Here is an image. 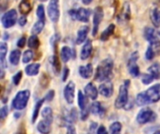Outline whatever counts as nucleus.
<instances>
[{"label": "nucleus", "instance_id": "nucleus-5", "mask_svg": "<svg viewBox=\"0 0 160 134\" xmlns=\"http://www.w3.org/2000/svg\"><path fill=\"white\" fill-rule=\"evenodd\" d=\"M17 20V11L15 9H10L7 11L1 17V22L4 28H10L16 23Z\"/></svg>", "mask_w": 160, "mask_h": 134}, {"label": "nucleus", "instance_id": "nucleus-50", "mask_svg": "<svg viewBox=\"0 0 160 134\" xmlns=\"http://www.w3.org/2000/svg\"><path fill=\"white\" fill-rule=\"evenodd\" d=\"M67 134H76V130H75V128L72 125H68V126Z\"/></svg>", "mask_w": 160, "mask_h": 134}, {"label": "nucleus", "instance_id": "nucleus-28", "mask_svg": "<svg viewBox=\"0 0 160 134\" xmlns=\"http://www.w3.org/2000/svg\"><path fill=\"white\" fill-rule=\"evenodd\" d=\"M151 21L156 27L160 26V9L154 8L151 12Z\"/></svg>", "mask_w": 160, "mask_h": 134}, {"label": "nucleus", "instance_id": "nucleus-14", "mask_svg": "<svg viewBox=\"0 0 160 134\" xmlns=\"http://www.w3.org/2000/svg\"><path fill=\"white\" fill-rule=\"evenodd\" d=\"M8 52V46L2 42L0 44V62H1V78L4 77V68L6 67V55Z\"/></svg>", "mask_w": 160, "mask_h": 134}, {"label": "nucleus", "instance_id": "nucleus-35", "mask_svg": "<svg viewBox=\"0 0 160 134\" xmlns=\"http://www.w3.org/2000/svg\"><path fill=\"white\" fill-rule=\"evenodd\" d=\"M121 131H122V124L120 122H114L110 127L111 134H120Z\"/></svg>", "mask_w": 160, "mask_h": 134}, {"label": "nucleus", "instance_id": "nucleus-36", "mask_svg": "<svg viewBox=\"0 0 160 134\" xmlns=\"http://www.w3.org/2000/svg\"><path fill=\"white\" fill-rule=\"evenodd\" d=\"M33 57H34V53L32 50L28 49L26 51H24L23 55H22V62L23 63H28L30 62V61L33 60Z\"/></svg>", "mask_w": 160, "mask_h": 134}, {"label": "nucleus", "instance_id": "nucleus-40", "mask_svg": "<svg viewBox=\"0 0 160 134\" xmlns=\"http://www.w3.org/2000/svg\"><path fill=\"white\" fill-rule=\"evenodd\" d=\"M154 49L155 48L152 45H150L148 47V49L146 50V53H145V57H146L147 60H152L155 57V49Z\"/></svg>", "mask_w": 160, "mask_h": 134}, {"label": "nucleus", "instance_id": "nucleus-11", "mask_svg": "<svg viewBox=\"0 0 160 134\" xmlns=\"http://www.w3.org/2000/svg\"><path fill=\"white\" fill-rule=\"evenodd\" d=\"M144 37L147 41L150 42V44L154 47V48H158L160 46V41L158 37L156 35L155 29L151 28V27H146L144 30Z\"/></svg>", "mask_w": 160, "mask_h": 134}, {"label": "nucleus", "instance_id": "nucleus-45", "mask_svg": "<svg viewBox=\"0 0 160 134\" xmlns=\"http://www.w3.org/2000/svg\"><path fill=\"white\" fill-rule=\"evenodd\" d=\"M53 97H54V90H50L47 94H46V96H45V101H47V102H51L52 99H53Z\"/></svg>", "mask_w": 160, "mask_h": 134}, {"label": "nucleus", "instance_id": "nucleus-53", "mask_svg": "<svg viewBox=\"0 0 160 134\" xmlns=\"http://www.w3.org/2000/svg\"><path fill=\"white\" fill-rule=\"evenodd\" d=\"M154 134H160V131H158V132H156Z\"/></svg>", "mask_w": 160, "mask_h": 134}, {"label": "nucleus", "instance_id": "nucleus-6", "mask_svg": "<svg viewBox=\"0 0 160 134\" xmlns=\"http://www.w3.org/2000/svg\"><path fill=\"white\" fill-rule=\"evenodd\" d=\"M48 15L50 20L52 22H57L60 17V10H59V1L58 0H50L48 5Z\"/></svg>", "mask_w": 160, "mask_h": 134}, {"label": "nucleus", "instance_id": "nucleus-44", "mask_svg": "<svg viewBox=\"0 0 160 134\" xmlns=\"http://www.w3.org/2000/svg\"><path fill=\"white\" fill-rule=\"evenodd\" d=\"M8 115V107L7 105H4L0 109V117H1V119H5V118Z\"/></svg>", "mask_w": 160, "mask_h": 134}, {"label": "nucleus", "instance_id": "nucleus-49", "mask_svg": "<svg viewBox=\"0 0 160 134\" xmlns=\"http://www.w3.org/2000/svg\"><path fill=\"white\" fill-rule=\"evenodd\" d=\"M26 21H27V20H26L25 15H22V16L19 19V25H20V26H24V25L26 24Z\"/></svg>", "mask_w": 160, "mask_h": 134}, {"label": "nucleus", "instance_id": "nucleus-16", "mask_svg": "<svg viewBox=\"0 0 160 134\" xmlns=\"http://www.w3.org/2000/svg\"><path fill=\"white\" fill-rule=\"evenodd\" d=\"M92 49H93L92 41H91V40H87V41L84 43V45L82 46V50H81V59H82V61L88 59L89 56L91 55Z\"/></svg>", "mask_w": 160, "mask_h": 134}, {"label": "nucleus", "instance_id": "nucleus-10", "mask_svg": "<svg viewBox=\"0 0 160 134\" xmlns=\"http://www.w3.org/2000/svg\"><path fill=\"white\" fill-rule=\"evenodd\" d=\"M146 96L150 104H155L160 101V84H157L149 88L146 91Z\"/></svg>", "mask_w": 160, "mask_h": 134}, {"label": "nucleus", "instance_id": "nucleus-17", "mask_svg": "<svg viewBox=\"0 0 160 134\" xmlns=\"http://www.w3.org/2000/svg\"><path fill=\"white\" fill-rule=\"evenodd\" d=\"M79 73H80V76L82 78H85V79L90 78L91 76L93 75V66H92V64L88 63V64H86L84 66H80Z\"/></svg>", "mask_w": 160, "mask_h": 134}, {"label": "nucleus", "instance_id": "nucleus-25", "mask_svg": "<svg viewBox=\"0 0 160 134\" xmlns=\"http://www.w3.org/2000/svg\"><path fill=\"white\" fill-rule=\"evenodd\" d=\"M148 72L155 77V79H159L160 78V63L159 62H155L153 63L149 68Z\"/></svg>", "mask_w": 160, "mask_h": 134}, {"label": "nucleus", "instance_id": "nucleus-8", "mask_svg": "<svg viewBox=\"0 0 160 134\" xmlns=\"http://www.w3.org/2000/svg\"><path fill=\"white\" fill-rule=\"evenodd\" d=\"M156 114L150 109H142L139 112L137 116V121L140 124H146L148 122H152L156 119Z\"/></svg>", "mask_w": 160, "mask_h": 134}, {"label": "nucleus", "instance_id": "nucleus-19", "mask_svg": "<svg viewBox=\"0 0 160 134\" xmlns=\"http://www.w3.org/2000/svg\"><path fill=\"white\" fill-rule=\"evenodd\" d=\"M70 58H73V49L67 46L63 47L61 49V59L64 62H67L70 60Z\"/></svg>", "mask_w": 160, "mask_h": 134}, {"label": "nucleus", "instance_id": "nucleus-37", "mask_svg": "<svg viewBox=\"0 0 160 134\" xmlns=\"http://www.w3.org/2000/svg\"><path fill=\"white\" fill-rule=\"evenodd\" d=\"M52 67H53V70L56 74L59 73L60 71V62L58 60V57L56 55H54L52 58Z\"/></svg>", "mask_w": 160, "mask_h": 134}, {"label": "nucleus", "instance_id": "nucleus-1", "mask_svg": "<svg viewBox=\"0 0 160 134\" xmlns=\"http://www.w3.org/2000/svg\"><path fill=\"white\" fill-rule=\"evenodd\" d=\"M113 62L111 59L103 60L97 68L96 71V79L101 82L110 81L112 76Z\"/></svg>", "mask_w": 160, "mask_h": 134}, {"label": "nucleus", "instance_id": "nucleus-48", "mask_svg": "<svg viewBox=\"0 0 160 134\" xmlns=\"http://www.w3.org/2000/svg\"><path fill=\"white\" fill-rule=\"evenodd\" d=\"M68 76H69V69H68V67H66V68H64V71H63V77H62V80H63V81H66V80L68 79Z\"/></svg>", "mask_w": 160, "mask_h": 134}, {"label": "nucleus", "instance_id": "nucleus-23", "mask_svg": "<svg viewBox=\"0 0 160 134\" xmlns=\"http://www.w3.org/2000/svg\"><path fill=\"white\" fill-rule=\"evenodd\" d=\"M21 51L19 49H14L9 54V62L12 65H18L21 59Z\"/></svg>", "mask_w": 160, "mask_h": 134}, {"label": "nucleus", "instance_id": "nucleus-15", "mask_svg": "<svg viewBox=\"0 0 160 134\" xmlns=\"http://www.w3.org/2000/svg\"><path fill=\"white\" fill-rule=\"evenodd\" d=\"M84 93L91 100H96L98 98V89L95 87V85L93 83H88L85 86V88H84Z\"/></svg>", "mask_w": 160, "mask_h": 134}, {"label": "nucleus", "instance_id": "nucleus-29", "mask_svg": "<svg viewBox=\"0 0 160 134\" xmlns=\"http://www.w3.org/2000/svg\"><path fill=\"white\" fill-rule=\"evenodd\" d=\"M78 104L79 107L81 108V110H84L87 108V99H86V95L83 94L82 91L78 92Z\"/></svg>", "mask_w": 160, "mask_h": 134}, {"label": "nucleus", "instance_id": "nucleus-33", "mask_svg": "<svg viewBox=\"0 0 160 134\" xmlns=\"http://www.w3.org/2000/svg\"><path fill=\"white\" fill-rule=\"evenodd\" d=\"M39 39L38 38L37 35H33L28 39V47L30 49H38L39 47Z\"/></svg>", "mask_w": 160, "mask_h": 134}, {"label": "nucleus", "instance_id": "nucleus-38", "mask_svg": "<svg viewBox=\"0 0 160 134\" xmlns=\"http://www.w3.org/2000/svg\"><path fill=\"white\" fill-rule=\"evenodd\" d=\"M154 79H155V77L151 74H143L142 76V82L144 85H149L150 83L153 82Z\"/></svg>", "mask_w": 160, "mask_h": 134}, {"label": "nucleus", "instance_id": "nucleus-31", "mask_svg": "<svg viewBox=\"0 0 160 134\" xmlns=\"http://www.w3.org/2000/svg\"><path fill=\"white\" fill-rule=\"evenodd\" d=\"M44 101H45V99H43V100H39L38 102H37V104H36V105H35V107H34V110H33L32 123H35V122H36V120H37V118H38V117L39 109H40V107H41L42 104L44 103Z\"/></svg>", "mask_w": 160, "mask_h": 134}, {"label": "nucleus", "instance_id": "nucleus-7", "mask_svg": "<svg viewBox=\"0 0 160 134\" xmlns=\"http://www.w3.org/2000/svg\"><path fill=\"white\" fill-rule=\"evenodd\" d=\"M139 59V53L137 51L133 52L130 56L128 62V68L129 71V74L133 77H138L140 76V68L137 64V61Z\"/></svg>", "mask_w": 160, "mask_h": 134}, {"label": "nucleus", "instance_id": "nucleus-26", "mask_svg": "<svg viewBox=\"0 0 160 134\" xmlns=\"http://www.w3.org/2000/svg\"><path fill=\"white\" fill-rule=\"evenodd\" d=\"M136 103L139 106H144V105H147L149 104V100L146 96V93L145 91H142L141 93H139L136 97Z\"/></svg>", "mask_w": 160, "mask_h": 134}, {"label": "nucleus", "instance_id": "nucleus-24", "mask_svg": "<svg viewBox=\"0 0 160 134\" xmlns=\"http://www.w3.org/2000/svg\"><path fill=\"white\" fill-rule=\"evenodd\" d=\"M32 9L31 4L28 0H22L19 5V10L22 15H27Z\"/></svg>", "mask_w": 160, "mask_h": 134}, {"label": "nucleus", "instance_id": "nucleus-3", "mask_svg": "<svg viewBox=\"0 0 160 134\" xmlns=\"http://www.w3.org/2000/svg\"><path fill=\"white\" fill-rule=\"evenodd\" d=\"M30 91L28 90H21L19 91L15 98L12 101V107L15 110H22L25 108L29 98H30Z\"/></svg>", "mask_w": 160, "mask_h": 134}, {"label": "nucleus", "instance_id": "nucleus-32", "mask_svg": "<svg viewBox=\"0 0 160 134\" xmlns=\"http://www.w3.org/2000/svg\"><path fill=\"white\" fill-rule=\"evenodd\" d=\"M42 117L44 118V120L50 122L52 124V110L51 107H45L42 110Z\"/></svg>", "mask_w": 160, "mask_h": 134}, {"label": "nucleus", "instance_id": "nucleus-12", "mask_svg": "<svg viewBox=\"0 0 160 134\" xmlns=\"http://www.w3.org/2000/svg\"><path fill=\"white\" fill-rule=\"evenodd\" d=\"M75 96V84L73 81H69L64 90V97L68 104H72Z\"/></svg>", "mask_w": 160, "mask_h": 134}, {"label": "nucleus", "instance_id": "nucleus-47", "mask_svg": "<svg viewBox=\"0 0 160 134\" xmlns=\"http://www.w3.org/2000/svg\"><path fill=\"white\" fill-rule=\"evenodd\" d=\"M25 42H26L25 36H22V37H21V38L18 40V42H17V46H18L19 48H23V47H24V45H25Z\"/></svg>", "mask_w": 160, "mask_h": 134}, {"label": "nucleus", "instance_id": "nucleus-22", "mask_svg": "<svg viewBox=\"0 0 160 134\" xmlns=\"http://www.w3.org/2000/svg\"><path fill=\"white\" fill-rule=\"evenodd\" d=\"M38 131L42 134H48L51 132V123L46 121V120H42L39 121L38 124Z\"/></svg>", "mask_w": 160, "mask_h": 134}, {"label": "nucleus", "instance_id": "nucleus-55", "mask_svg": "<svg viewBox=\"0 0 160 134\" xmlns=\"http://www.w3.org/2000/svg\"><path fill=\"white\" fill-rule=\"evenodd\" d=\"M158 35H160V31H159V32H158Z\"/></svg>", "mask_w": 160, "mask_h": 134}, {"label": "nucleus", "instance_id": "nucleus-9", "mask_svg": "<svg viewBox=\"0 0 160 134\" xmlns=\"http://www.w3.org/2000/svg\"><path fill=\"white\" fill-rule=\"evenodd\" d=\"M104 17V12L101 7H98L95 8L94 10V18H93V31H92V35L95 36L98 34V28H99V24L102 21Z\"/></svg>", "mask_w": 160, "mask_h": 134}, {"label": "nucleus", "instance_id": "nucleus-21", "mask_svg": "<svg viewBox=\"0 0 160 134\" xmlns=\"http://www.w3.org/2000/svg\"><path fill=\"white\" fill-rule=\"evenodd\" d=\"M91 112L93 115H96V116H103L104 113H105V109L102 107L101 104L99 102H95L91 104Z\"/></svg>", "mask_w": 160, "mask_h": 134}, {"label": "nucleus", "instance_id": "nucleus-30", "mask_svg": "<svg viewBox=\"0 0 160 134\" xmlns=\"http://www.w3.org/2000/svg\"><path fill=\"white\" fill-rule=\"evenodd\" d=\"M44 26H45V21H40V20H38V21L33 25V27H32V30H31L32 34H33V35H38L39 33H41V31L43 30Z\"/></svg>", "mask_w": 160, "mask_h": 134}, {"label": "nucleus", "instance_id": "nucleus-42", "mask_svg": "<svg viewBox=\"0 0 160 134\" xmlns=\"http://www.w3.org/2000/svg\"><path fill=\"white\" fill-rule=\"evenodd\" d=\"M22 72H18L15 76H13L12 77V82L15 86H18L21 82V79H22Z\"/></svg>", "mask_w": 160, "mask_h": 134}, {"label": "nucleus", "instance_id": "nucleus-13", "mask_svg": "<svg viewBox=\"0 0 160 134\" xmlns=\"http://www.w3.org/2000/svg\"><path fill=\"white\" fill-rule=\"evenodd\" d=\"M98 91L103 97L110 98L113 93V85L110 81H106L99 86Z\"/></svg>", "mask_w": 160, "mask_h": 134}, {"label": "nucleus", "instance_id": "nucleus-39", "mask_svg": "<svg viewBox=\"0 0 160 134\" xmlns=\"http://www.w3.org/2000/svg\"><path fill=\"white\" fill-rule=\"evenodd\" d=\"M37 16L38 18V20L40 21H45V10H44V7L42 5H39L37 8Z\"/></svg>", "mask_w": 160, "mask_h": 134}, {"label": "nucleus", "instance_id": "nucleus-54", "mask_svg": "<svg viewBox=\"0 0 160 134\" xmlns=\"http://www.w3.org/2000/svg\"><path fill=\"white\" fill-rule=\"evenodd\" d=\"M39 1H41V2H44V1H47V0H39Z\"/></svg>", "mask_w": 160, "mask_h": 134}, {"label": "nucleus", "instance_id": "nucleus-2", "mask_svg": "<svg viewBox=\"0 0 160 134\" xmlns=\"http://www.w3.org/2000/svg\"><path fill=\"white\" fill-rule=\"evenodd\" d=\"M130 85L129 80H125L124 84L119 88V94L115 101V107L121 109L125 107L128 102V87Z\"/></svg>", "mask_w": 160, "mask_h": 134}, {"label": "nucleus", "instance_id": "nucleus-41", "mask_svg": "<svg viewBox=\"0 0 160 134\" xmlns=\"http://www.w3.org/2000/svg\"><path fill=\"white\" fill-rule=\"evenodd\" d=\"M60 39H61V36H60L59 34H55V35H53L52 36V38H51V43H52V48L54 49V50L56 49L57 43L59 42Z\"/></svg>", "mask_w": 160, "mask_h": 134}, {"label": "nucleus", "instance_id": "nucleus-43", "mask_svg": "<svg viewBox=\"0 0 160 134\" xmlns=\"http://www.w3.org/2000/svg\"><path fill=\"white\" fill-rule=\"evenodd\" d=\"M77 118H78V113H77V110L76 109H72L69 116H68V120L70 122H75L77 120Z\"/></svg>", "mask_w": 160, "mask_h": 134}, {"label": "nucleus", "instance_id": "nucleus-27", "mask_svg": "<svg viewBox=\"0 0 160 134\" xmlns=\"http://www.w3.org/2000/svg\"><path fill=\"white\" fill-rule=\"evenodd\" d=\"M114 29H115V25L114 24H110L107 28H106V30L101 34V36H100V39L102 40V41H106V40H108L110 37H111V35L113 34V32H114Z\"/></svg>", "mask_w": 160, "mask_h": 134}, {"label": "nucleus", "instance_id": "nucleus-46", "mask_svg": "<svg viewBox=\"0 0 160 134\" xmlns=\"http://www.w3.org/2000/svg\"><path fill=\"white\" fill-rule=\"evenodd\" d=\"M89 116V109L86 108L84 110H82V113H81V118L82 120H86V118H88Z\"/></svg>", "mask_w": 160, "mask_h": 134}, {"label": "nucleus", "instance_id": "nucleus-34", "mask_svg": "<svg viewBox=\"0 0 160 134\" xmlns=\"http://www.w3.org/2000/svg\"><path fill=\"white\" fill-rule=\"evenodd\" d=\"M120 18L123 19L124 21H128L129 18H130V8H129V5L128 3H126L125 4V7H124V9L120 15Z\"/></svg>", "mask_w": 160, "mask_h": 134}, {"label": "nucleus", "instance_id": "nucleus-20", "mask_svg": "<svg viewBox=\"0 0 160 134\" xmlns=\"http://www.w3.org/2000/svg\"><path fill=\"white\" fill-rule=\"evenodd\" d=\"M39 69H40L39 63H31L25 67V73L27 76H37L38 74Z\"/></svg>", "mask_w": 160, "mask_h": 134}, {"label": "nucleus", "instance_id": "nucleus-51", "mask_svg": "<svg viewBox=\"0 0 160 134\" xmlns=\"http://www.w3.org/2000/svg\"><path fill=\"white\" fill-rule=\"evenodd\" d=\"M98 134H108L106 128H105L104 126H100V127L98 129Z\"/></svg>", "mask_w": 160, "mask_h": 134}, {"label": "nucleus", "instance_id": "nucleus-52", "mask_svg": "<svg viewBox=\"0 0 160 134\" xmlns=\"http://www.w3.org/2000/svg\"><path fill=\"white\" fill-rule=\"evenodd\" d=\"M93 0H82V2L84 4V5H89L90 3H92Z\"/></svg>", "mask_w": 160, "mask_h": 134}, {"label": "nucleus", "instance_id": "nucleus-18", "mask_svg": "<svg viewBox=\"0 0 160 134\" xmlns=\"http://www.w3.org/2000/svg\"><path fill=\"white\" fill-rule=\"evenodd\" d=\"M89 32V27L88 26H82L80 28V30L78 31V35H77V38H76V44L80 45L82 44V42L85 41L87 35Z\"/></svg>", "mask_w": 160, "mask_h": 134}, {"label": "nucleus", "instance_id": "nucleus-4", "mask_svg": "<svg viewBox=\"0 0 160 134\" xmlns=\"http://www.w3.org/2000/svg\"><path fill=\"white\" fill-rule=\"evenodd\" d=\"M69 16L72 20H77L82 22H88L91 11L84 7H80L78 9H70Z\"/></svg>", "mask_w": 160, "mask_h": 134}]
</instances>
